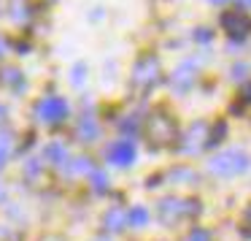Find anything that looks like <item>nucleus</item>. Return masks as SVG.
<instances>
[{"instance_id": "nucleus-1", "label": "nucleus", "mask_w": 251, "mask_h": 241, "mask_svg": "<svg viewBox=\"0 0 251 241\" xmlns=\"http://www.w3.org/2000/svg\"><path fill=\"white\" fill-rule=\"evenodd\" d=\"M157 214L165 225H176L181 219H189L200 214V203L189 201V198H162L157 206Z\"/></svg>"}, {"instance_id": "nucleus-2", "label": "nucleus", "mask_w": 251, "mask_h": 241, "mask_svg": "<svg viewBox=\"0 0 251 241\" xmlns=\"http://www.w3.org/2000/svg\"><path fill=\"white\" fill-rule=\"evenodd\" d=\"M249 165H251V160H249V154H246L243 149H227V152L211 157L208 171L216 174V176H235V174H243Z\"/></svg>"}, {"instance_id": "nucleus-3", "label": "nucleus", "mask_w": 251, "mask_h": 241, "mask_svg": "<svg viewBox=\"0 0 251 241\" xmlns=\"http://www.w3.org/2000/svg\"><path fill=\"white\" fill-rule=\"evenodd\" d=\"M222 25H224V30H227V35L232 41H243V38H249V33H251V17L243 11L222 14Z\"/></svg>"}, {"instance_id": "nucleus-4", "label": "nucleus", "mask_w": 251, "mask_h": 241, "mask_svg": "<svg viewBox=\"0 0 251 241\" xmlns=\"http://www.w3.org/2000/svg\"><path fill=\"white\" fill-rule=\"evenodd\" d=\"M149 136H151V144H157V147L170 144L176 136V122L168 114H154L149 120Z\"/></svg>"}, {"instance_id": "nucleus-5", "label": "nucleus", "mask_w": 251, "mask_h": 241, "mask_svg": "<svg viewBox=\"0 0 251 241\" xmlns=\"http://www.w3.org/2000/svg\"><path fill=\"white\" fill-rule=\"evenodd\" d=\"M65 117H68V103L62 98L49 95V98H44L38 103V120L46 122V125H57V122H62Z\"/></svg>"}, {"instance_id": "nucleus-6", "label": "nucleus", "mask_w": 251, "mask_h": 241, "mask_svg": "<svg viewBox=\"0 0 251 241\" xmlns=\"http://www.w3.org/2000/svg\"><path fill=\"white\" fill-rule=\"evenodd\" d=\"M159 79V62L154 55H146L135 62V71H132V82L141 84V87H151Z\"/></svg>"}, {"instance_id": "nucleus-7", "label": "nucleus", "mask_w": 251, "mask_h": 241, "mask_svg": "<svg viewBox=\"0 0 251 241\" xmlns=\"http://www.w3.org/2000/svg\"><path fill=\"white\" fill-rule=\"evenodd\" d=\"M108 163L111 165H119V168H125V165H130L132 160H135V144L130 141V138H119V141H114L108 147Z\"/></svg>"}, {"instance_id": "nucleus-8", "label": "nucleus", "mask_w": 251, "mask_h": 241, "mask_svg": "<svg viewBox=\"0 0 251 241\" xmlns=\"http://www.w3.org/2000/svg\"><path fill=\"white\" fill-rule=\"evenodd\" d=\"M205 125L202 122H197V125H192L189 127V133L184 136V144H181V149L184 152H197L200 147H205Z\"/></svg>"}, {"instance_id": "nucleus-9", "label": "nucleus", "mask_w": 251, "mask_h": 241, "mask_svg": "<svg viewBox=\"0 0 251 241\" xmlns=\"http://www.w3.org/2000/svg\"><path fill=\"white\" fill-rule=\"evenodd\" d=\"M192 82H195V65H192V62H184V65L176 68V73H173V90L176 92L189 90Z\"/></svg>"}, {"instance_id": "nucleus-10", "label": "nucleus", "mask_w": 251, "mask_h": 241, "mask_svg": "<svg viewBox=\"0 0 251 241\" xmlns=\"http://www.w3.org/2000/svg\"><path fill=\"white\" fill-rule=\"evenodd\" d=\"M98 136H100V127H98V122H95V117L84 114L81 120H78V138H81V141H95Z\"/></svg>"}, {"instance_id": "nucleus-11", "label": "nucleus", "mask_w": 251, "mask_h": 241, "mask_svg": "<svg viewBox=\"0 0 251 241\" xmlns=\"http://www.w3.org/2000/svg\"><path fill=\"white\" fill-rule=\"evenodd\" d=\"M127 222V214L122 211V209H111L108 214H105V228L108 230H122Z\"/></svg>"}, {"instance_id": "nucleus-12", "label": "nucleus", "mask_w": 251, "mask_h": 241, "mask_svg": "<svg viewBox=\"0 0 251 241\" xmlns=\"http://www.w3.org/2000/svg\"><path fill=\"white\" fill-rule=\"evenodd\" d=\"M46 160H49V163H65V147H62V144H49V147H46Z\"/></svg>"}, {"instance_id": "nucleus-13", "label": "nucleus", "mask_w": 251, "mask_h": 241, "mask_svg": "<svg viewBox=\"0 0 251 241\" xmlns=\"http://www.w3.org/2000/svg\"><path fill=\"white\" fill-rule=\"evenodd\" d=\"M11 147H14L11 133H0V168H3V163L11 157Z\"/></svg>"}, {"instance_id": "nucleus-14", "label": "nucleus", "mask_w": 251, "mask_h": 241, "mask_svg": "<svg viewBox=\"0 0 251 241\" xmlns=\"http://www.w3.org/2000/svg\"><path fill=\"white\" fill-rule=\"evenodd\" d=\"M146 219H149V211L143 206H135L130 214H127V222L130 225H135V228H141V225H146Z\"/></svg>"}, {"instance_id": "nucleus-15", "label": "nucleus", "mask_w": 251, "mask_h": 241, "mask_svg": "<svg viewBox=\"0 0 251 241\" xmlns=\"http://www.w3.org/2000/svg\"><path fill=\"white\" fill-rule=\"evenodd\" d=\"M68 174H92V163L87 157H78L68 165Z\"/></svg>"}, {"instance_id": "nucleus-16", "label": "nucleus", "mask_w": 251, "mask_h": 241, "mask_svg": "<svg viewBox=\"0 0 251 241\" xmlns=\"http://www.w3.org/2000/svg\"><path fill=\"white\" fill-rule=\"evenodd\" d=\"M224 133H227V125H224V122H216V127H213L211 138L205 141V147H213V144H219V141L224 138Z\"/></svg>"}, {"instance_id": "nucleus-17", "label": "nucleus", "mask_w": 251, "mask_h": 241, "mask_svg": "<svg viewBox=\"0 0 251 241\" xmlns=\"http://www.w3.org/2000/svg\"><path fill=\"white\" fill-rule=\"evenodd\" d=\"M92 187H95L98 192H105V190H108V179H105L103 171H92Z\"/></svg>"}, {"instance_id": "nucleus-18", "label": "nucleus", "mask_w": 251, "mask_h": 241, "mask_svg": "<svg viewBox=\"0 0 251 241\" xmlns=\"http://www.w3.org/2000/svg\"><path fill=\"white\" fill-rule=\"evenodd\" d=\"M170 176H173V181H195L197 179V174L189 171V168H176Z\"/></svg>"}, {"instance_id": "nucleus-19", "label": "nucleus", "mask_w": 251, "mask_h": 241, "mask_svg": "<svg viewBox=\"0 0 251 241\" xmlns=\"http://www.w3.org/2000/svg\"><path fill=\"white\" fill-rule=\"evenodd\" d=\"M0 79H3L6 84H17V87H22V73H19L17 68H8V71L3 73Z\"/></svg>"}, {"instance_id": "nucleus-20", "label": "nucleus", "mask_w": 251, "mask_h": 241, "mask_svg": "<svg viewBox=\"0 0 251 241\" xmlns=\"http://www.w3.org/2000/svg\"><path fill=\"white\" fill-rule=\"evenodd\" d=\"M186 241H211V233L202 230V228H197V230H192V233L186 236Z\"/></svg>"}, {"instance_id": "nucleus-21", "label": "nucleus", "mask_w": 251, "mask_h": 241, "mask_svg": "<svg viewBox=\"0 0 251 241\" xmlns=\"http://www.w3.org/2000/svg\"><path fill=\"white\" fill-rule=\"evenodd\" d=\"M246 73H249V65H243V62H238V65L232 68V79H243Z\"/></svg>"}, {"instance_id": "nucleus-22", "label": "nucleus", "mask_w": 251, "mask_h": 241, "mask_svg": "<svg viewBox=\"0 0 251 241\" xmlns=\"http://www.w3.org/2000/svg\"><path fill=\"white\" fill-rule=\"evenodd\" d=\"M243 217H246V228H243V233H246V236H251V206L246 209V214H243Z\"/></svg>"}, {"instance_id": "nucleus-23", "label": "nucleus", "mask_w": 251, "mask_h": 241, "mask_svg": "<svg viewBox=\"0 0 251 241\" xmlns=\"http://www.w3.org/2000/svg\"><path fill=\"white\" fill-rule=\"evenodd\" d=\"M195 38H197V41H211V33H208V30H197Z\"/></svg>"}, {"instance_id": "nucleus-24", "label": "nucleus", "mask_w": 251, "mask_h": 241, "mask_svg": "<svg viewBox=\"0 0 251 241\" xmlns=\"http://www.w3.org/2000/svg\"><path fill=\"white\" fill-rule=\"evenodd\" d=\"M81 79H84V68L78 65L76 71H73V82H81Z\"/></svg>"}, {"instance_id": "nucleus-25", "label": "nucleus", "mask_w": 251, "mask_h": 241, "mask_svg": "<svg viewBox=\"0 0 251 241\" xmlns=\"http://www.w3.org/2000/svg\"><path fill=\"white\" fill-rule=\"evenodd\" d=\"M243 100H246V103H251V84H249V87H243Z\"/></svg>"}, {"instance_id": "nucleus-26", "label": "nucleus", "mask_w": 251, "mask_h": 241, "mask_svg": "<svg viewBox=\"0 0 251 241\" xmlns=\"http://www.w3.org/2000/svg\"><path fill=\"white\" fill-rule=\"evenodd\" d=\"M6 120V109H3V106H0V122Z\"/></svg>"}, {"instance_id": "nucleus-27", "label": "nucleus", "mask_w": 251, "mask_h": 241, "mask_svg": "<svg viewBox=\"0 0 251 241\" xmlns=\"http://www.w3.org/2000/svg\"><path fill=\"white\" fill-rule=\"evenodd\" d=\"M240 3H243V6H251V0H240Z\"/></svg>"}, {"instance_id": "nucleus-28", "label": "nucleus", "mask_w": 251, "mask_h": 241, "mask_svg": "<svg viewBox=\"0 0 251 241\" xmlns=\"http://www.w3.org/2000/svg\"><path fill=\"white\" fill-rule=\"evenodd\" d=\"M0 55H3V41H0Z\"/></svg>"}, {"instance_id": "nucleus-29", "label": "nucleus", "mask_w": 251, "mask_h": 241, "mask_svg": "<svg viewBox=\"0 0 251 241\" xmlns=\"http://www.w3.org/2000/svg\"><path fill=\"white\" fill-rule=\"evenodd\" d=\"M211 3H224V0H211Z\"/></svg>"}, {"instance_id": "nucleus-30", "label": "nucleus", "mask_w": 251, "mask_h": 241, "mask_svg": "<svg viewBox=\"0 0 251 241\" xmlns=\"http://www.w3.org/2000/svg\"><path fill=\"white\" fill-rule=\"evenodd\" d=\"M98 241H105V239H98Z\"/></svg>"}]
</instances>
